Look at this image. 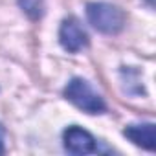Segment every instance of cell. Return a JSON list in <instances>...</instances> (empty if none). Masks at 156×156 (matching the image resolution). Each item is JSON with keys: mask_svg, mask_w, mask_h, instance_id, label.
Instances as JSON below:
<instances>
[{"mask_svg": "<svg viewBox=\"0 0 156 156\" xmlns=\"http://www.w3.org/2000/svg\"><path fill=\"white\" fill-rule=\"evenodd\" d=\"M19 6L22 8V11L30 17V19H41L42 11H44V4L42 0H19Z\"/></svg>", "mask_w": 156, "mask_h": 156, "instance_id": "obj_6", "label": "cell"}, {"mask_svg": "<svg viewBox=\"0 0 156 156\" xmlns=\"http://www.w3.org/2000/svg\"><path fill=\"white\" fill-rule=\"evenodd\" d=\"M64 96L70 103H73L77 108H81L88 114H101L107 108L103 98L99 94H96L94 88L85 79H79V77H75V79H72L66 85Z\"/></svg>", "mask_w": 156, "mask_h": 156, "instance_id": "obj_2", "label": "cell"}, {"mask_svg": "<svg viewBox=\"0 0 156 156\" xmlns=\"http://www.w3.org/2000/svg\"><path fill=\"white\" fill-rule=\"evenodd\" d=\"M59 42H61V46L66 51L77 53V51H81L83 48L88 46V35L83 30V26H81L79 20L73 19V17H70V19H64L62 24H61Z\"/></svg>", "mask_w": 156, "mask_h": 156, "instance_id": "obj_3", "label": "cell"}, {"mask_svg": "<svg viewBox=\"0 0 156 156\" xmlns=\"http://www.w3.org/2000/svg\"><path fill=\"white\" fill-rule=\"evenodd\" d=\"M123 134L138 147L154 151L156 149V130L152 123H140V125H129Z\"/></svg>", "mask_w": 156, "mask_h": 156, "instance_id": "obj_5", "label": "cell"}, {"mask_svg": "<svg viewBox=\"0 0 156 156\" xmlns=\"http://www.w3.org/2000/svg\"><path fill=\"white\" fill-rule=\"evenodd\" d=\"M87 17L98 31L107 35H116L125 26L123 11L107 2H90L87 6Z\"/></svg>", "mask_w": 156, "mask_h": 156, "instance_id": "obj_1", "label": "cell"}, {"mask_svg": "<svg viewBox=\"0 0 156 156\" xmlns=\"http://www.w3.org/2000/svg\"><path fill=\"white\" fill-rule=\"evenodd\" d=\"M62 140H64L66 151L72 154H90V152H96L98 149L96 138L88 130L77 127V125L68 127L62 134Z\"/></svg>", "mask_w": 156, "mask_h": 156, "instance_id": "obj_4", "label": "cell"}, {"mask_svg": "<svg viewBox=\"0 0 156 156\" xmlns=\"http://www.w3.org/2000/svg\"><path fill=\"white\" fill-rule=\"evenodd\" d=\"M4 127L0 125V154H4Z\"/></svg>", "mask_w": 156, "mask_h": 156, "instance_id": "obj_7", "label": "cell"}]
</instances>
